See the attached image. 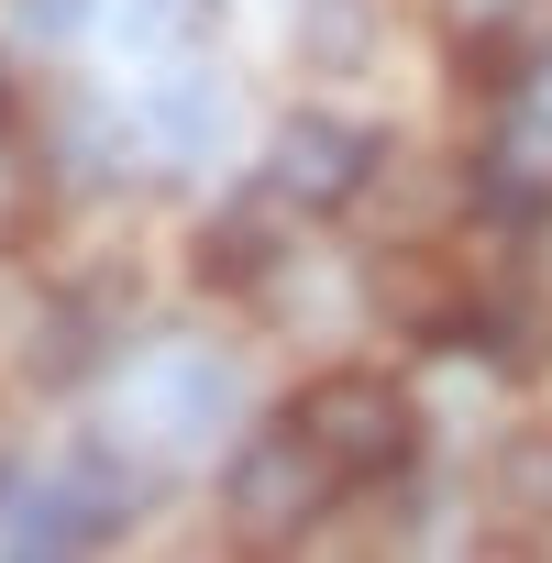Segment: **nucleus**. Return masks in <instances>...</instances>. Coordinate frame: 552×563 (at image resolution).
<instances>
[{"label": "nucleus", "mask_w": 552, "mask_h": 563, "mask_svg": "<svg viewBox=\"0 0 552 563\" xmlns=\"http://www.w3.org/2000/svg\"><path fill=\"white\" fill-rule=\"evenodd\" d=\"M343 464L310 442V431H254L243 453H232V475H221V508H232V530L243 541H299L310 519H321V486H332Z\"/></svg>", "instance_id": "obj_1"}, {"label": "nucleus", "mask_w": 552, "mask_h": 563, "mask_svg": "<svg viewBox=\"0 0 552 563\" xmlns=\"http://www.w3.org/2000/svg\"><path fill=\"white\" fill-rule=\"evenodd\" d=\"M299 431L343 464V475H398L409 464V398L387 387V376H321L310 398H299Z\"/></svg>", "instance_id": "obj_2"}, {"label": "nucleus", "mask_w": 552, "mask_h": 563, "mask_svg": "<svg viewBox=\"0 0 552 563\" xmlns=\"http://www.w3.org/2000/svg\"><path fill=\"white\" fill-rule=\"evenodd\" d=\"M365 177H376V133H354L332 111L276 122V144H265V188L288 210H343V199H365Z\"/></svg>", "instance_id": "obj_3"}, {"label": "nucleus", "mask_w": 552, "mask_h": 563, "mask_svg": "<svg viewBox=\"0 0 552 563\" xmlns=\"http://www.w3.org/2000/svg\"><path fill=\"white\" fill-rule=\"evenodd\" d=\"M232 398H243V376H232L221 354H155V365L122 387V420H133L144 442H210V431L232 420Z\"/></svg>", "instance_id": "obj_4"}, {"label": "nucleus", "mask_w": 552, "mask_h": 563, "mask_svg": "<svg viewBox=\"0 0 552 563\" xmlns=\"http://www.w3.org/2000/svg\"><path fill=\"white\" fill-rule=\"evenodd\" d=\"M221 122H232V100H221V78H199V67H177V78L155 89V144H166V155H210V144H221Z\"/></svg>", "instance_id": "obj_5"}, {"label": "nucleus", "mask_w": 552, "mask_h": 563, "mask_svg": "<svg viewBox=\"0 0 552 563\" xmlns=\"http://www.w3.org/2000/svg\"><path fill=\"white\" fill-rule=\"evenodd\" d=\"M265 254H276V232H265V199H243V210H221V221L199 232V276H221V288L265 276Z\"/></svg>", "instance_id": "obj_6"}, {"label": "nucleus", "mask_w": 552, "mask_h": 563, "mask_svg": "<svg viewBox=\"0 0 552 563\" xmlns=\"http://www.w3.org/2000/svg\"><path fill=\"white\" fill-rule=\"evenodd\" d=\"M365 45H376L365 0H299V56L310 67H365Z\"/></svg>", "instance_id": "obj_7"}, {"label": "nucleus", "mask_w": 552, "mask_h": 563, "mask_svg": "<svg viewBox=\"0 0 552 563\" xmlns=\"http://www.w3.org/2000/svg\"><path fill=\"white\" fill-rule=\"evenodd\" d=\"M56 486H67V508H78V519H89V530H122V519H133V508H144V497H133V464H111V453H100V442H89V453H78V464H67V475H56Z\"/></svg>", "instance_id": "obj_8"}, {"label": "nucleus", "mask_w": 552, "mask_h": 563, "mask_svg": "<svg viewBox=\"0 0 552 563\" xmlns=\"http://www.w3.org/2000/svg\"><path fill=\"white\" fill-rule=\"evenodd\" d=\"M497 497L530 508V519H552V431H508L497 442Z\"/></svg>", "instance_id": "obj_9"}, {"label": "nucleus", "mask_w": 552, "mask_h": 563, "mask_svg": "<svg viewBox=\"0 0 552 563\" xmlns=\"http://www.w3.org/2000/svg\"><path fill=\"white\" fill-rule=\"evenodd\" d=\"M100 23V0H12V34L23 45H78Z\"/></svg>", "instance_id": "obj_10"}, {"label": "nucleus", "mask_w": 552, "mask_h": 563, "mask_svg": "<svg viewBox=\"0 0 552 563\" xmlns=\"http://www.w3.org/2000/svg\"><path fill=\"white\" fill-rule=\"evenodd\" d=\"M442 12H453V34H497V23L519 12V0H442Z\"/></svg>", "instance_id": "obj_11"}, {"label": "nucleus", "mask_w": 552, "mask_h": 563, "mask_svg": "<svg viewBox=\"0 0 552 563\" xmlns=\"http://www.w3.org/2000/svg\"><path fill=\"white\" fill-rule=\"evenodd\" d=\"M177 12H188V0H133V12H122V23H133V34H166Z\"/></svg>", "instance_id": "obj_12"}, {"label": "nucleus", "mask_w": 552, "mask_h": 563, "mask_svg": "<svg viewBox=\"0 0 552 563\" xmlns=\"http://www.w3.org/2000/svg\"><path fill=\"white\" fill-rule=\"evenodd\" d=\"M12 497H23V475H12V464H0V519H12Z\"/></svg>", "instance_id": "obj_13"}, {"label": "nucleus", "mask_w": 552, "mask_h": 563, "mask_svg": "<svg viewBox=\"0 0 552 563\" xmlns=\"http://www.w3.org/2000/svg\"><path fill=\"white\" fill-rule=\"evenodd\" d=\"M0 111H12V78H0Z\"/></svg>", "instance_id": "obj_14"}]
</instances>
